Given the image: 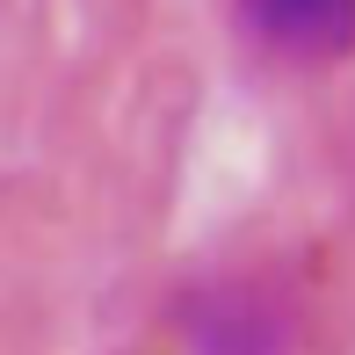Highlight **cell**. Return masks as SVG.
<instances>
[{
    "label": "cell",
    "mask_w": 355,
    "mask_h": 355,
    "mask_svg": "<svg viewBox=\"0 0 355 355\" xmlns=\"http://www.w3.org/2000/svg\"><path fill=\"white\" fill-rule=\"evenodd\" d=\"M247 22L276 51L327 58V51H341L355 37V0H247Z\"/></svg>",
    "instance_id": "6da1fadb"
}]
</instances>
